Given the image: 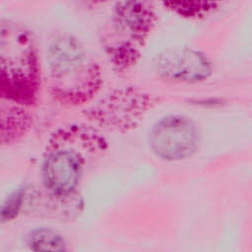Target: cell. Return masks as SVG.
<instances>
[{"instance_id":"30bf717a","label":"cell","mask_w":252,"mask_h":252,"mask_svg":"<svg viewBox=\"0 0 252 252\" xmlns=\"http://www.w3.org/2000/svg\"><path fill=\"white\" fill-rule=\"evenodd\" d=\"M29 246L34 251H57L65 249L61 235L48 228H37L29 236Z\"/></svg>"},{"instance_id":"5b68a950","label":"cell","mask_w":252,"mask_h":252,"mask_svg":"<svg viewBox=\"0 0 252 252\" xmlns=\"http://www.w3.org/2000/svg\"><path fill=\"white\" fill-rule=\"evenodd\" d=\"M148 94L134 88L118 89L106 94L86 115L96 124L113 129L133 128L151 106Z\"/></svg>"},{"instance_id":"6da1fadb","label":"cell","mask_w":252,"mask_h":252,"mask_svg":"<svg viewBox=\"0 0 252 252\" xmlns=\"http://www.w3.org/2000/svg\"><path fill=\"white\" fill-rule=\"evenodd\" d=\"M47 61L50 94L58 103L83 105L100 90V68L76 37L56 35L48 45Z\"/></svg>"},{"instance_id":"7c38bea8","label":"cell","mask_w":252,"mask_h":252,"mask_svg":"<svg viewBox=\"0 0 252 252\" xmlns=\"http://www.w3.org/2000/svg\"><path fill=\"white\" fill-rule=\"evenodd\" d=\"M85 2H87L88 4H90V5H99V4H101V3H105V2H107V1H109V0H84Z\"/></svg>"},{"instance_id":"8992f818","label":"cell","mask_w":252,"mask_h":252,"mask_svg":"<svg viewBox=\"0 0 252 252\" xmlns=\"http://www.w3.org/2000/svg\"><path fill=\"white\" fill-rule=\"evenodd\" d=\"M149 144L157 157L164 160H181L190 157L198 144L195 124L183 115H168L153 127Z\"/></svg>"},{"instance_id":"ba28073f","label":"cell","mask_w":252,"mask_h":252,"mask_svg":"<svg viewBox=\"0 0 252 252\" xmlns=\"http://www.w3.org/2000/svg\"><path fill=\"white\" fill-rule=\"evenodd\" d=\"M32 117L26 106L12 103L1 111V140L2 143H12L27 133L31 127Z\"/></svg>"},{"instance_id":"3957f363","label":"cell","mask_w":252,"mask_h":252,"mask_svg":"<svg viewBox=\"0 0 252 252\" xmlns=\"http://www.w3.org/2000/svg\"><path fill=\"white\" fill-rule=\"evenodd\" d=\"M0 88L3 99L31 106L38 98L41 86L40 62L32 33L7 21L1 25Z\"/></svg>"},{"instance_id":"277c9868","label":"cell","mask_w":252,"mask_h":252,"mask_svg":"<svg viewBox=\"0 0 252 252\" xmlns=\"http://www.w3.org/2000/svg\"><path fill=\"white\" fill-rule=\"evenodd\" d=\"M156 22L152 0H119L113 6L101 41L114 68L128 70L138 62Z\"/></svg>"},{"instance_id":"52a82bcc","label":"cell","mask_w":252,"mask_h":252,"mask_svg":"<svg viewBox=\"0 0 252 252\" xmlns=\"http://www.w3.org/2000/svg\"><path fill=\"white\" fill-rule=\"evenodd\" d=\"M155 65L161 77L174 82H203L213 72L212 63L207 55L189 47L163 51L157 57Z\"/></svg>"},{"instance_id":"9c48e42d","label":"cell","mask_w":252,"mask_h":252,"mask_svg":"<svg viewBox=\"0 0 252 252\" xmlns=\"http://www.w3.org/2000/svg\"><path fill=\"white\" fill-rule=\"evenodd\" d=\"M223 0H161L172 13L187 19H199L216 10Z\"/></svg>"},{"instance_id":"8fae6325","label":"cell","mask_w":252,"mask_h":252,"mask_svg":"<svg viewBox=\"0 0 252 252\" xmlns=\"http://www.w3.org/2000/svg\"><path fill=\"white\" fill-rule=\"evenodd\" d=\"M25 192L21 189L17 192H14L9 199H7L6 203L2 207V213L1 218L2 220H9L13 219L18 213L21 208V205L23 204Z\"/></svg>"},{"instance_id":"7a4b0ae2","label":"cell","mask_w":252,"mask_h":252,"mask_svg":"<svg viewBox=\"0 0 252 252\" xmlns=\"http://www.w3.org/2000/svg\"><path fill=\"white\" fill-rule=\"evenodd\" d=\"M105 149V141L94 129L71 125L55 132L45 149L42 182L56 198L70 197L78 188L86 157Z\"/></svg>"}]
</instances>
